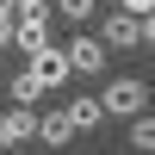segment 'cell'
<instances>
[{
    "mask_svg": "<svg viewBox=\"0 0 155 155\" xmlns=\"http://www.w3.org/2000/svg\"><path fill=\"white\" fill-rule=\"evenodd\" d=\"M99 106H106V118H143L149 112V87L137 81V74H118V81L99 93Z\"/></svg>",
    "mask_w": 155,
    "mask_h": 155,
    "instance_id": "6da1fadb",
    "label": "cell"
},
{
    "mask_svg": "<svg viewBox=\"0 0 155 155\" xmlns=\"http://www.w3.org/2000/svg\"><path fill=\"white\" fill-rule=\"evenodd\" d=\"M99 44L106 50H130V44H143V19L137 12H99Z\"/></svg>",
    "mask_w": 155,
    "mask_h": 155,
    "instance_id": "7a4b0ae2",
    "label": "cell"
},
{
    "mask_svg": "<svg viewBox=\"0 0 155 155\" xmlns=\"http://www.w3.org/2000/svg\"><path fill=\"white\" fill-rule=\"evenodd\" d=\"M25 68L44 81V93H56V87L74 74V68H68V50H56V44H50V50H37V56H25Z\"/></svg>",
    "mask_w": 155,
    "mask_h": 155,
    "instance_id": "3957f363",
    "label": "cell"
},
{
    "mask_svg": "<svg viewBox=\"0 0 155 155\" xmlns=\"http://www.w3.org/2000/svg\"><path fill=\"white\" fill-rule=\"evenodd\" d=\"M31 137H37V112L31 106H6V112H0V149H19V143H31Z\"/></svg>",
    "mask_w": 155,
    "mask_h": 155,
    "instance_id": "277c9868",
    "label": "cell"
},
{
    "mask_svg": "<svg viewBox=\"0 0 155 155\" xmlns=\"http://www.w3.org/2000/svg\"><path fill=\"white\" fill-rule=\"evenodd\" d=\"M106 62H112V50L99 44V37H74L68 44V68L74 74H106Z\"/></svg>",
    "mask_w": 155,
    "mask_h": 155,
    "instance_id": "5b68a950",
    "label": "cell"
},
{
    "mask_svg": "<svg viewBox=\"0 0 155 155\" xmlns=\"http://www.w3.org/2000/svg\"><path fill=\"white\" fill-rule=\"evenodd\" d=\"M37 137H44V149H68L81 130H74V118L56 106V112H37Z\"/></svg>",
    "mask_w": 155,
    "mask_h": 155,
    "instance_id": "8992f818",
    "label": "cell"
},
{
    "mask_svg": "<svg viewBox=\"0 0 155 155\" xmlns=\"http://www.w3.org/2000/svg\"><path fill=\"white\" fill-rule=\"evenodd\" d=\"M50 19H56V12H44V19H19V25H12V44H19L25 56L50 50Z\"/></svg>",
    "mask_w": 155,
    "mask_h": 155,
    "instance_id": "52a82bcc",
    "label": "cell"
},
{
    "mask_svg": "<svg viewBox=\"0 0 155 155\" xmlns=\"http://www.w3.org/2000/svg\"><path fill=\"white\" fill-rule=\"evenodd\" d=\"M74 118V130H99V124H106V106H99L93 93H81V99H68V106H62Z\"/></svg>",
    "mask_w": 155,
    "mask_h": 155,
    "instance_id": "ba28073f",
    "label": "cell"
},
{
    "mask_svg": "<svg viewBox=\"0 0 155 155\" xmlns=\"http://www.w3.org/2000/svg\"><path fill=\"white\" fill-rule=\"evenodd\" d=\"M6 87H12V106H37V99H44V81H37L31 68H19V74H6Z\"/></svg>",
    "mask_w": 155,
    "mask_h": 155,
    "instance_id": "9c48e42d",
    "label": "cell"
},
{
    "mask_svg": "<svg viewBox=\"0 0 155 155\" xmlns=\"http://www.w3.org/2000/svg\"><path fill=\"white\" fill-rule=\"evenodd\" d=\"M124 137H130V149H137V155H155V112L130 118V130H124Z\"/></svg>",
    "mask_w": 155,
    "mask_h": 155,
    "instance_id": "30bf717a",
    "label": "cell"
},
{
    "mask_svg": "<svg viewBox=\"0 0 155 155\" xmlns=\"http://www.w3.org/2000/svg\"><path fill=\"white\" fill-rule=\"evenodd\" d=\"M50 6H56L62 19H74V25H87V19H93V12H99L93 0H50Z\"/></svg>",
    "mask_w": 155,
    "mask_h": 155,
    "instance_id": "8fae6325",
    "label": "cell"
},
{
    "mask_svg": "<svg viewBox=\"0 0 155 155\" xmlns=\"http://www.w3.org/2000/svg\"><path fill=\"white\" fill-rule=\"evenodd\" d=\"M12 12H19V19H44V12H56V6H50V0H12Z\"/></svg>",
    "mask_w": 155,
    "mask_h": 155,
    "instance_id": "7c38bea8",
    "label": "cell"
},
{
    "mask_svg": "<svg viewBox=\"0 0 155 155\" xmlns=\"http://www.w3.org/2000/svg\"><path fill=\"white\" fill-rule=\"evenodd\" d=\"M12 25H19V12H0V50L12 44Z\"/></svg>",
    "mask_w": 155,
    "mask_h": 155,
    "instance_id": "4fadbf2b",
    "label": "cell"
},
{
    "mask_svg": "<svg viewBox=\"0 0 155 155\" xmlns=\"http://www.w3.org/2000/svg\"><path fill=\"white\" fill-rule=\"evenodd\" d=\"M118 12H137L143 19V12H155V0H118Z\"/></svg>",
    "mask_w": 155,
    "mask_h": 155,
    "instance_id": "5bb4252c",
    "label": "cell"
},
{
    "mask_svg": "<svg viewBox=\"0 0 155 155\" xmlns=\"http://www.w3.org/2000/svg\"><path fill=\"white\" fill-rule=\"evenodd\" d=\"M143 44L155 50V12H143Z\"/></svg>",
    "mask_w": 155,
    "mask_h": 155,
    "instance_id": "9a60e30c",
    "label": "cell"
},
{
    "mask_svg": "<svg viewBox=\"0 0 155 155\" xmlns=\"http://www.w3.org/2000/svg\"><path fill=\"white\" fill-rule=\"evenodd\" d=\"M0 81H6V50H0Z\"/></svg>",
    "mask_w": 155,
    "mask_h": 155,
    "instance_id": "2e32d148",
    "label": "cell"
},
{
    "mask_svg": "<svg viewBox=\"0 0 155 155\" xmlns=\"http://www.w3.org/2000/svg\"><path fill=\"white\" fill-rule=\"evenodd\" d=\"M93 6H118V0H93Z\"/></svg>",
    "mask_w": 155,
    "mask_h": 155,
    "instance_id": "e0dca14e",
    "label": "cell"
},
{
    "mask_svg": "<svg viewBox=\"0 0 155 155\" xmlns=\"http://www.w3.org/2000/svg\"><path fill=\"white\" fill-rule=\"evenodd\" d=\"M0 12H12V0H0Z\"/></svg>",
    "mask_w": 155,
    "mask_h": 155,
    "instance_id": "ac0fdd59",
    "label": "cell"
},
{
    "mask_svg": "<svg viewBox=\"0 0 155 155\" xmlns=\"http://www.w3.org/2000/svg\"><path fill=\"white\" fill-rule=\"evenodd\" d=\"M12 155H19V149H12Z\"/></svg>",
    "mask_w": 155,
    "mask_h": 155,
    "instance_id": "d6986e66",
    "label": "cell"
}]
</instances>
